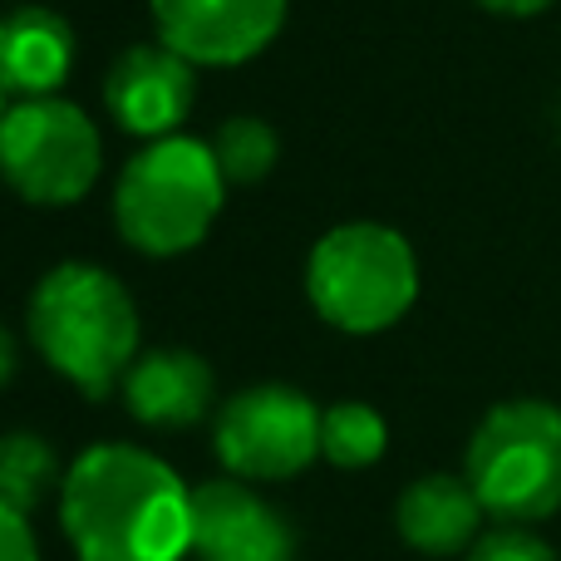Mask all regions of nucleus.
Segmentation results:
<instances>
[{"label":"nucleus","mask_w":561,"mask_h":561,"mask_svg":"<svg viewBox=\"0 0 561 561\" xmlns=\"http://www.w3.org/2000/svg\"><path fill=\"white\" fill-rule=\"evenodd\" d=\"M483 10H493V15H513V20H523V15H542L552 0H478Z\"/></svg>","instance_id":"6ab92c4d"},{"label":"nucleus","mask_w":561,"mask_h":561,"mask_svg":"<svg viewBox=\"0 0 561 561\" xmlns=\"http://www.w3.org/2000/svg\"><path fill=\"white\" fill-rule=\"evenodd\" d=\"M158 39L197 69L256 59L286 25V0H148Z\"/></svg>","instance_id":"6e6552de"},{"label":"nucleus","mask_w":561,"mask_h":561,"mask_svg":"<svg viewBox=\"0 0 561 561\" xmlns=\"http://www.w3.org/2000/svg\"><path fill=\"white\" fill-rule=\"evenodd\" d=\"M75 69V30L49 5L0 15V89L10 99H49Z\"/></svg>","instance_id":"9b49d317"},{"label":"nucleus","mask_w":561,"mask_h":561,"mask_svg":"<svg viewBox=\"0 0 561 561\" xmlns=\"http://www.w3.org/2000/svg\"><path fill=\"white\" fill-rule=\"evenodd\" d=\"M483 503H478L473 483L454 473H428L419 483L404 488L399 497V537H404L414 552L428 557H454L463 547L478 542V527H483Z\"/></svg>","instance_id":"ddd939ff"},{"label":"nucleus","mask_w":561,"mask_h":561,"mask_svg":"<svg viewBox=\"0 0 561 561\" xmlns=\"http://www.w3.org/2000/svg\"><path fill=\"white\" fill-rule=\"evenodd\" d=\"M463 478L503 527L542 523L561 507V409L547 399H507L488 409L468 438Z\"/></svg>","instance_id":"39448f33"},{"label":"nucleus","mask_w":561,"mask_h":561,"mask_svg":"<svg viewBox=\"0 0 561 561\" xmlns=\"http://www.w3.org/2000/svg\"><path fill=\"white\" fill-rule=\"evenodd\" d=\"M193 552L197 561H296V533L262 493L217 478L193 488Z\"/></svg>","instance_id":"9d476101"},{"label":"nucleus","mask_w":561,"mask_h":561,"mask_svg":"<svg viewBox=\"0 0 561 561\" xmlns=\"http://www.w3.org/2000/svg\"><path fill=\"white\" fill-rule=\"evenodd\" d=\"M104 173V134L79 104L15 99L0 118V178L35 207H75Z\"/></svg>","instance_id":"423d86ee"},{"label":"nucleus","mask_w":561,"mask_h":561,"mask_svg":"<svg viewBox=\"0 0 561 561\" xmlns=\"http://www.w3.org/2000/svg\"><path fill=\"white\" fill-rule=\"evenodd\" d=\"M306 296L345 335L399 325L419 296V262L404 232L385 222H340L310 247Z\"/></svg>","instance_id":"20e7f679"},{"label":"nucleus","mask_w":561,"mask_h":561,"mask_svg":"<svg viewBox=\"0 0 561 561\" xmlns=\"http://www.w3.org/2000/svg\"><path fill=\"white\" fill-rule=\"evenodd\" d=\"M197 104V65H187L178 49L128 45L104 75V108L124 134L158 144L183 128Z\"/></svg>","instance_id":"1a4fd4ad"},{"label":"nucleus","mask_w":561,"mask_h":561,"mask_svg":"<svg viewBox=\"0 0 561 561\" xmlns=\"http://www.w3.org/2000/svg\"><path fill=\"white\" fill-rule=\"evenodd\" d=\"M227 178L207 138L173 134L144 144L114 183V227L144 256H183L213 232Z\"/></svg>","instance_id":"7ed1b4c3"},{"label":"nucleus","mask_w":561,"mask_h":561,"mask_svg":"<svg viewBox=\"0 0 561 561\" xmlns=\"http://www.w3.org/2000/svg\"><path fill=\"white\" fill-rule=\"evenodd\" d=\"M59 523L79 561H183L193 552V493L134 444H94L69 463Z\"/></svg>","instance_id":"f257e3e1"},{"label":"nucleus","mask_w":561,"mask_h":561,"mask_svg":"<svg viewBox=\"0 0 561 561\" xmlns=\"http://www.w3.org/2000/svg\"><path fill=\"white\" fill-rule=\"evenodd\" d=\"M15 365H20V350H15V335L0 325V389L15 379Z\"/></svg>","instance_id":"aec40b11"},{"label":"nucleus","mask_w":561,"mask_h":561,"mask_svg":"<svg viewBox=\"0 0 561 561\" xmlns=\"http://www.w3.org/2000/svg\"><path fill=\"white\" fill-rule=\"evenodd\" d=\"M30 345L89 399L124 385L138 350V310L124 280L94 262H59L30 290Z\"/></svg>","instance_id":"f03ea898"},{"label":"nucleus","mask_w":561,"mask_h":561,"mask_svg":"<svg viewBox=\"0 0 561 561\" xmlns=\"http://www.w3.org/2000/svg\"><path fill=\"white\" fill-rule=\"evenodd\" d=\"M213 369L193 350H144L124 375V404L148 428H187L213 409Z\"/></svg>","instance_id":"f8f14e48"},{"label":"nucleus","mask_w":561,"mask_h":561,"mask_svg":"<svg viewBox=\"0 0 561 561\" xmlns=\"http://www.w3.org/2000/svg\"><path fill=\"white\" fill-rule=\"evenodd\" d=\"M49 488H65L55 448L39 434H0V503L15 513H35Z\"/></svg>","instance_id":"4468645a"},{"label":"nucleus","mask_w":561,"mask_h":561,"mask_svg":"<svg viewBox=\"0 0 561 561\" xmlns=\"http://www.w3.org/2000/svg\"><path fill=\"white\" fill-rule=\"evenodd\" d=\"M213 448L237 478H296L320 458V409L290 385H252L217 409Z\"/></svg>","instance_id":"0eeeda50"},{"label":"nucleus","mask_w":561,"mask_h":561,"mask_svg":"<svg viewBox=\"0 0 561 561\" xmlns=\"http://www.w3.org/2000/svg\"><path fill=\"white\" fill-rule=\"evenodd\" d=\"M385 444H389L385 419L369 404H359V399L330 404L320 414V458H330L335 468H369L375 458H385Z\"/></svg>","instance_id":"dca6fc26"},{"label":"nucleus","mask_w":561,"mask_h":561,"mask_svg":"<svg viewBox=\"0 0 561 561\" xmlns=\"http://www.w3.org/2000/svg\"><path fill=\"white\" fill-rule=\"evenodd\" d=\"M0 561H39L25 513H15L5 503H0Z\"/></svg>","instance_id":"a211bd4d"},{"label":"nucleus","mask_w":561,"mask_h":561,"mask_svg":"<svg viewBox=\"0 0 561 561\" xmlns=\"http://www.w3.org/2000/svg\"><path fill=\"white\" fill-rule=\"evenodd\" d=\"M468 561H557V552L527 527H493L473 542Z\"/></svg>","instance_id":"f3484780"},{"label":"nucleus","mask_w":561,"mask_h":561,"mask_svg":"<svg viewBox=\"0 0 561 561\" xmlns=\"http://www.w3.org/2000/svg\"><path fill=\"white\" fill-rule=\"evenodd\" d=\"M5 99H10V94H5V89H0V118H5V108H10V104H5Z\"/></svg>","instance_id":"412c9836"},{"label":"nucleus","mask_w":561,"mask_h":561,"mask_svg":"<svg viewBox=\"0 0 561 561\" xmlns=\"http://www.w3.org/2000/svg\"><path fill=\"white\" fill-rule=\"evenodd\" d=\"M207 144H213L227 187L262 183V178L276 168V158H280L276 128L266 124V118H252V114H237V118H227V124H217V134L207 138Z\"/></svg>","instance_id":"2eb2a0df"}]
</instances>
